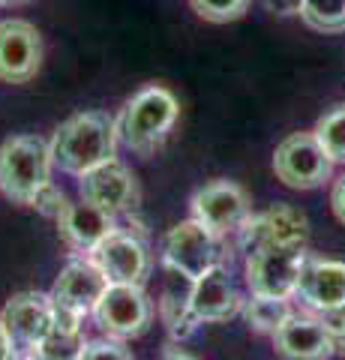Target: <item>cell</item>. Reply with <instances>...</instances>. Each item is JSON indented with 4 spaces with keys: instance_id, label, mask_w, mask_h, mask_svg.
<instances>
[{
    "instance_id": "cell-3",
    "label": "cell",
    "mask_w": 345,
    "mask_h": 360,
    "mask_svg": "<svg viewBox=\"0 0 345 360\" xmlns=\"http://www.w3.org/2000/svg\"><path fill=\"white\" fill-rule=\"evenodd\" d=\"M51 148L39 135H13L0 144V193L15 205H30L51 184Z\"/></svg>"
},
{
    "instance_id": "cell-24",
    "label": "cell",
    "mask_w": 345,
    "mask_h": 360,
    "mask_svg": "<svg viewBox=\"0 0 345 360\" xmlns=\"http://www.w3.org/2000/svg\"><path fill=\"white\" fill-rule=\"evenodd\" d=\"M198 18L214 21V25H228L237 21L249 9V0H189Z\"/></svg>"
},
{
    "instance_id": "cell-29",
    "label": "cell",
    "mask_w": 345,
    "mask_h": 360,
    "mask_svg": "<svg viewBox=\"0 0 345 360\" xmlns=\"http://www.w3.org/2000/svg\"><path fill=\"white\" fill-rule=\"evenodd\" d=\"M330 207H333V217H337L345 225V174L333 184V193H330Z\"/></svg>"
},
{
    "instance_id": "cell-20",
    "label": "cell",
    "mask_w": 345,
    "mask_h": 360,
    "mask_svg": "<svg viewBox=\"0 0 345 360\" xmlns=\"http://www.w3.org/2000/svg\"><path fill=\"white\" fill-rule=\"evenodd\" d=\"M84 345L87 340L82 328V315L54 303V324L46 340L33 348V354H37V360H79Z\"/></svg>"
},
{
    "instance_id": "cell-30",
    "label": "cell",
    "mask_w": 345,
    "mask_h": 360,
    "mask_svg": "<svg viewBox=\"0 0 345 360\" xmlns=\"http://www.w3.org/2000/svg\"><path fill=\"white\" fill-rule=\"evenodd\" d=\"M157 360H195V357H193V354H186L183 348H165V352H162Z\"/></svg>"
},
{
    "instance_id": "cell-9",
    "label": "cell",
    "mask_w": 345,
    "mask_h": 360,
    "mask_svg": "<svg viewBox=\"0 0 345 360\" xmlns=\"http://www.w3.org/2000/svg\"><path fill=\"white\" fill-rule=\"evenodd\" d=\"M0 324H4L13 348L33 352V348L48 336L51 324H54L51 295H42V291H18V295L9 297L6 307L0 309Z\"/></svg>"
},
{
    "instance_id": "cell-19",
    "label": "cell",
    "mask_w": 345,
    "mask_h": 360,
    "mask_svg": "<svg viewBox=\"0 0 345 360\" xmlns=\"http://www.w3.org/2000/svg\"><path fill=\"white\" fill-rule=\"evenodd\" d=\"M165 285H162V297H160V315H162V324L169 328V333L174 340H189L195 333V328L202 321L195 319L193 312V283L195 279L183 276L181 270H174L165 264Z\"/></svg>"
},
{
    "instance_id": "cell-1",
    "label": "cell",
    "mask_w": 345,
    "mask_h": 360,
    "mask_svg": "<svg viewBox=\"0 0 345 360\" xmlns=\"http://www.w3.org/2000/svg\"><path fill=\"white\" fill-rule=\"evenodd\" d=\"M117 141V120H111L105 111H82L54 129L48 148L60 172L82 177L91 168L115 160Z\"/></svg>"
},
{
    "instance_id": "cell-28",
    "label": "cell",
    "mask_w": 345,
    "mask_h": 360,
    "mask_svg": "<svg viewBox=\"0 0 345 360\" xmlns=\"http://www.w3.org/2000/svg\"><path fill=\"white\" fill-rule=\"evenodd\" d=\"M261 4L267 13H273V15H297L306 0H261Z\"/></svg>"
},
{
    "instance_id": "cell-27",
    "label": "cell",
    "mask_w": 345,
    "mask_h": 360,
    "mask_svg": "<svg viewBox=\"0 0 345 360\" xmlns=\"http://www.w3.org/2000/svg\"><path fill=\"white\" fill-rule=\"evenodd\" d=\"M315 319L333 333V340H337V352L345 354V307L327 309V312H315Z\"/></svg>"
},
{
    "instance_id": "cell-33",
    "label": "cell",
    "mask_w": 345,
    "mask_h": 360,
    "mask_svg": "<svg viewBox=\"0 0 345 360\" xmlns=\"http://www.w3.org/2000/svg\"><path fill=\"white\" fill-rule=\"evenodd\" d=\"M0 4H21V0H0Z\"/></svg>"
},
{
    "instance_id": "cell-11",
    "label": "cell",
    "mask_w": 345,
    "mask_h": 360,
    "mask_svg": "<svg viewBox=\"0 0 345 360\" xmlns=\"http://www.w3.org/2000/svg\"><path fill=\"white\" fill-rule=\"evenodd\" d=\"M82 198L87 205L105 210L108 217H120V213L136 210L138 180L120 160H108L82 174Z\"/></svg>"
},
{
    "instance_id": "cell-22",
    "label": "cell",
    "mask_w": 345,
    "mask_h": 360,
    "mask_svg": "<svg viewBox=\"0 0 345 360\" xmlns=\"http://www.w3.org/2000/svg\"><path fill=\"white\" fill-rule=\"evenodd\" d=\"M300 21L318 33H342L345 30V0H306L300 6Z\"/></svg>"
},
{
    "instance_id": "cell-21",
    "label": "cell",
    "mask_w": 345,
    "mask_h": 360,
    "mask_svg": "<svg viewBox=\"0 0 345 360\" xmlns=\"http://www.w3.org/2000/svg\"><path fill=\"white\" fill-rule=\"evenodd\" d=\"M243 315H247V324L259 333H276L288 321L292 307H288V297H264V295H252V300L243 303Z\"/></svg>"
},
{
    "instance_id": "cell-31",
    "label": "cell",
    "mask_w": 345,
    "mask_h": 360,
    "mask_svg": "<svg viewBox=\"0 0 345 360\" xmlns=\"http://www.w3.org/2000/svg\"><path fill=\"white\" fill-rule=\"evenodd\" d=\"M9 352H13V342H9V336L4 330V324H0V360H6Z\"/></svg>"
},
{
    "instance_id": "cell-17",
    "label": "cell",
    "mask_w": 345,
    "mask_h": 360,
    "mask_svg": "<svg viewBox=\"0 0 345 360\" xmlns=\"http://www.w3.org/2000/svg\"><path fill=\"white\" fill-rule=\"evenodd\" d=\"M189 303H193V312L202 324L204 321H210V324L228 321L243 309V300L237 295L235 283H231L228 270L222 264L210 267L207 274H202L195 279L193 283V300Z\"/></svg>"
},
{
    "instance_id": "cell-15",
    "label": "cell",
    "mask_w": 345,
    "mask_h": 360,
    "mask_svg": "<svg viewBox=\"0 0 345 360\" xmlns=\"http://www.w3.org/2000/svg\"><path fill=\"white\" fill-rule=\"evenodd\" d=\"M105 288H108V279L93 258H72L58 274V279H54L51 300L84 319V315H91L96 309Z\"/></svg>"
},
{
    "instance_id": "cell-6",
    "label": "cell",
    "mask_w": 345,
    "mask_h": 360,
    "mask_svg": "<svg viewBox=\"0 0 345 360\" xmlns=\"http://www.w3.org/2000/svg\"><path fill=\"white\" fill-rule=\"evenodd\" d=\"M96 324L115 340H136L144 336L153 324V303L148 300L141 285L108 283L105 295L93 309Z\"/></svg>"
},
{
    "instance_id": "cell-18",
    "label": "cell",
    "mask_w": 345,
    "mask_h": 360,
    "mask_svg": "<svg viewBox=\"0 0 345 360\" xmlns=\"http://www.w3.org/2000/svg\"><path fill=\"white\" fill-rule=\"evenodd\" d=\"M115 219L117 217H108L105 210L87 205L84 198L75 201V205L70 201L66 210L58 217V234L72 252H93L99 240L117 229Z\"/></svg>"
},
{
    "instance_id": "cell-5",
    "label": "cell",
    "mask_w": 345,
    "mask_h": 360,
    "mask_svg": "<svg viewBox=\"0 0 345 360\" xmlns=\"http://www.w3.org/2000/svg\"><path fill=\"white\" fill-rule=\"evenodd\" d=\"M162 264L181 270L189 279H198L210 267L222 264V238L198 219L177 222L162 240Z\"/></svg>"
},
{
    "instance_id": "cell-14",
    "label": "cell",
    "mask_w": 345,
    "mask_h": 360,
    "mask_svg": "<svg viewBox=\"0 0 345 360\" xmlns=\"http://www.w3.org/2000/svg\"><path fill=\"white\" fill-rule=\"evenodd\" d=\"M294 295L313 312L345 307V262H333V258H318L306 252L304 262H300Z\"/></svg>"
},
{
    "instance_id": "cell-25",
    "label": "cell",
    "mask_w": 345,
    "mask_h": 360,
    "mask_svg": "<svg viewBox=\"0 0 345 360\" xmlns=\"http://www.w3.org/2000/svg\"><path fill=\"white\" fill-rule=\"evenodd\" d=\"M66 205H70V201H66V195H63L54 184L42 186L39 193H37V198L30 201V207H37V210L42 213V217H51V219H58L60 213L66 210Z\"/></svg>"
},
{
    "instance_id": "cell-23",
    "label": "cell",
    "mask_w": 345,
    "mask_h": 360,
    "mask_svg": "<svg viewBox=\"0 0 345 360\" xmlns=\"http://www.w3.org/2000/svg\"><path fill=\"white\" fill-rule=\"evenodd\" d=\"M313 132L333 162H345V103L330 108L327 115L315 123Z\"/></svg>"
},
{
    "instance_id": "cell-16",
    "label": "cell",
    "mask_w": 345,
    "mask_h": 360,
    "mask_svg": "<svg viewBox=\"0 0 345 360\" xmlns=\"http://www.w3.org/2000/svg\"><path fill=\"white\" fill-rule=\"evenodd\" d=\"M273 345L285 360H330L337 354L333 333L313 315H288V321L273 333Z\"/></svg>"
},
{
    "instance_id": "cell-2",
    "label": "cell",
    "mask_w": 345,
    "mask_h": 360,
    "mask_svg": "<svg viewBox=\"0 0 345 360\" xmlns=\"http://www.w3.org/2000/svg\"><path fill=\"white\" fill-rule=\"evenodd\" d=\"M181 115V103L169 87L150 84L126 99L117 117V139L136 153H153L169 139L171 127Z\"/></svg>"
},
{
    "instance_id": "cell-12",
    "label": "cell",
    "mask_w": 345,
    "mask_h": 360,
    "mask_svg": "<svg viewBox=\"0 0 345 360\" xmlns=\"http://www.w3.org/2000/svg\"><path fill=\"white\" fill-rule=\"evenodd\" d=\"M42 66V37L30 21H0V82L27 84Z\"/></svg>"
},
{
    "instance_id": "cell-26",
    "label": "cell",
    "mask_w": 345,
    "mask_h": 360,
    "mask_svg": "<svg viewBox=\"0 0 345 360\" xmlns=\"http://www.w3.org/2000/svg\"><path fill=\"white\" fill-rule=\"evenodd\" d=\"M79 360H132V354L120 342L99 340V342H87Z\"/></svg>"
},
{
    "instance_id": "cell-7",
    "label": "cell",
    "mask_w": 345,
    "mask_h": 360,
    "mask_svg": "<svg viewBox=\"0 0 345 360\" xmlns=\"http://www.w3.org/2000/svg\"><path fill=\"white\" fill-rule=\"evenodd\" d=\"M309 222L292 205L276 201L261 213H249L237 229V246L243 252H255L261 246H306Z\"/></svg>"
},
{
    "instance_id": "cell-4",
    "label": "cell",
    "mask_w": 345,
    "mask_h": 360,
    "mask_svg": "<svg viewBox=\"0 0 345 360\" xmlns=\"http://www.w3.org/2000/svg\"><path fill=\"white\" fill-rule=\"evenodd\" d=\"M273 172L292 189H315L333 174V160L318 144L315 132H292L273 150Z\"/></svg>"
},
{
    "instance_id": "cell-8",
    "label": "cell",
    "mask_w": 345,
    "mask_h": 360,
    "mask_svg": "<svg viewBox=\"0 0 345 360\" xmlns=\"http://www.w3.org/2000/svg\"><path fill=\"white\" fill-rule=\"evenodd\" d=\"M304 246H261L247 258V285L252 295L292 297L304 262Z\"/></svg>"
},
{
    "instance_id": "cell-32",
    "label": "cell",
    "mask_w": 345,
    "mask_h": 360,
    "mask_svg": "<svg viewBox=\"0 0 345 360\" xmlns=\"http://www.w3.org/2000/svg\"><path fill=\"white\" fill-rule=\"evenodd\" d=\"M6 360H37V354H33V352H25V348H13Z\"/></svg>"
},
{
    "instance_id": "cell-13",
    "label": "cell",
    "mask_w": 345,
    "mask_h": 360,
    "mask_svg": "<svg viewBox=\"0 0 345 360\" xmlns=\"http://www.w3.org/2000/svg\"><path fill=\"white\" fill-rule=\"evenodd\" d=\"M91 258L99 264L108 283L120 285H144L150 274V252L141 238L132 231L115 229L108 238L99 240V246L91 252Z\"/></svg>"
},
{
    "instance_id": "cell-10",
    "label": "cell",
    "mask_w": 345,
    "mask_h": 360,
    "mask_svg": "<svg viewBox=\"0 0 345 360\" xmlns=\"http://www.w3.org/2000/svg\"><path fill=\"white\" fill-rule=\"evenodd\" d=\"M249 213L247 189L237 186L235 180H210L193 195V219L207 225L219 238L237 231Z\"/></svg>"
}]
</instances>
